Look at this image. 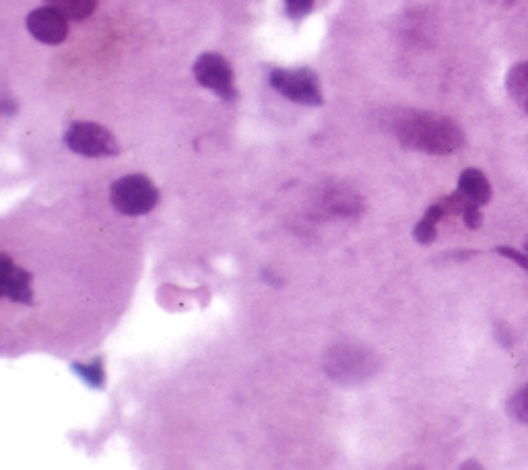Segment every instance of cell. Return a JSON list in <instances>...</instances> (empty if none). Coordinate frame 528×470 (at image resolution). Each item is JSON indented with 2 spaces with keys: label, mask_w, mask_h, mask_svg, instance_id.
<instances>
[{
  "label": "cell",
  "mask_w": 528,
  "mask_h": 470,
  "mask_svg": "<svg viewBox=\"0 0 528 470\" xmlns=\"http://www.w3.org/2000/svg\"><path fill=\"white\" fill-rule=\"evenodd\" d=\"M394 134L407 149L427 155H450L465 145V132L448 116L407 112L396 118Z\"/></svg>",
  "instance_id": "6da1fadb"
},
{
  "label": "cell",
  "mask_w": 528,
  "mask_h": 470,
  "mask_svg": "<svg viewBox=\"0 0 528 470\" xmlns=\"http://www.w3.org/2000/svg\"><path fill=\"white\" fill-rule=\"evenodd\" d=\"M380 367V357L366 347L339 345L326 353L324 369L328 378L351 386L372 378Z\"/></svg>",
  "instance_id": "7a4b0ae2"
},
{
  "label": "cell",
  "mask_w": 528,
  "mask_h": 470,
  "mask_svg": "<svg viewBox=\"0 0 528 470\" xmlns=\"http://www.w3.org/2000/svg\"><path fill=\"white\" fill-rule=\"evenodd\" d=\"M110 200L118 213L128 217H141L155 209L159 200V190L147 176L132 174L112 184Z\"/></svg>",
  "instance_id": "3957f363"
},
{
  "label": "cell",
  "mask_w": 528,
  "mask_h": 470,
  "mask_svg": "<svg viewBox=\"0 0 528 470\" xmlns=\"http://www.w3.org/2000/svg\"><path fill=\"white\" fill-rule=\"evenodd\" d=\"M64 145L83 157H112L120 151L114 134L95 122H73L64 132Z\"/></svg>",
  "instance_id": "277c9868"
},
{
  "label": "cell",
  "mask_w": 528,
  "mask_h": 470,
  "mask_svg": "<svg viewBox=\"0 0 528 470\" xmlns=\"http://www.w3.org/2000/svg\"><path fill=\"white\" fill-rule=\"evenodd\" d=\"M271 87L287 97L289 102L302 106H320L322 104V89L318 75L312 69H275L271 71Z\"/></svg>",
  "instance_id": "5b68a950"
},
{
  "label": "cell",
  "mask_w": 528,
  "mask_h": 470,
  "mask_svg": "<svg viewBox=\"0 0 528 470\" xmlns=\"http://www.w3.org/2000/svg\"><path fill=\"white\" fill-rule=\"evenodd\" d=\"M194 79L198 81V85L213 91L215 95L225 99V102H231V99L238 97L234 69H231L227 58L217 52H205L196 58Z\"/></svg>",
  "instance_id": "8992f818"
},
{
  "label": "cell",
  "mask_w": 528,
  "mask_h": 470,
  "mask_svg": "<svg viewBox=\"0 0 528 470\" xmlns=\"http://www.w3.org/2000/svg\"><path fill=\"white\" fill-rule=\"evenodd\" d=\"M27 29L38 42L58 46L69 36V19L58 9L46 5L27 15Z\"/></svg>",
  "instance_id": "52a82bcc"
},
{
  "label": "cell",
  "mask_w": 528,
  "mask_h": 470,
  "mask_svg": "<svg viewBox=\"0 0 528 470\" xmlns=\"http://www.w3.org/2000/svg\"><path fill=\"white\" fill-rule=\"evenodd\" d=\"M0 264H3V273H0V291H3V295L15 301V304H31V275L23 271L21 266L13 264L7 254L0 256Z\"/></svg>",
  "instance_id": "ba28073f"
},
{
  "label": "cell",
  "mask_w": 528,
  "mask_h": 470,
  "mask_svg": "<svg viewBox=\"0 0 528 470\" xmlns=\"http://www.w3.org/2000/svg\"><path fill=\"white\" fill-rule=\"evenodd\" d=\"M458 192L465 196L469 203H475L479 207L487 205L491 200V194H493L487 176L481 170H477V167H469V170L460 174Z\"/></svg>",
  "instance_id": "9c48e42d"
},
{
  "label": "cell",
  "mask_w": 528,
  "mask_h": 470,
  "mask_svg": "<svg viewBox=\"0 0 528 470\" xmlns=\"http://www.w3.org/2000/svg\"><path fill=\"white\" fill-rule=\"evenodd\" d=\"M506 89L514 104L528 114V60L514 64L506 75Z\"/></svg>",
  "instance_id": "30bf717a"
},
{
  "label": "cell",
  "mask_w": 528,
  "mask_h": 470,
  "mask_svg": "<svg viewBox=\"0 0 528 470\" xmlns=\"http://www.w3.org/2000/svg\"><path fill=\"white\" fill-rule=\"evenodd\" d=\"M444 217H446V213H444V209H442L440 203H436V205L429 207V209L425 211L423 219L415 225V231H413L415 240H417L419 244H423V246L432 244V242L438 238V223H440Z\"/></svg>",
  "instance_id": "8fae6325"
},
{
  "label": "cell",
  "mask_w": 528,
  "mask_h": 470,
  "mask_svg": "<svg viewBox=\"0 0 528 470\" xmlns=\"http://www.w3.org/2000/svg\"><path fill=\"white\" fill-rule=\"evenodd\" d=\"M54 9H58L69 21H83L91 17L97 7V0H46Z\"/></svg>",
  "instance_id": "7c38bea8"
},
{
  "label": "cell",
  "mask_w": 528,
  "mask_h": 470,
  "mask_svg": "<svg viewBox=\"0 0 528 470\" xmlns=\"http://www.w3.org/2000/svg\"><path fill=\"white\" fill-rule=\"evenodd\" d=\"M73 372L93 390L104 388L106 384V369H104V361L102 359H93L91 363H73L71 365Z\"/></svg>",
  "instance_id": "4fadbf2b"
},
{
  "label": "cell",
  "mask_w": 528,
  "mask_h": 470,
  "mask_svg": "<svg viewBox=\"0 0 528 470\" xmlns=\"http://www.w3.org/2000/svg\"><path fill=\"white\" fill-rule=\"evenodd\" d=\"M506 411L508 415L522 423V425H528V384H524L520 390H516L508 402H506Z\"/></svg>",
  "instance_id": "5bb4252c"
},
{
  "label": "cell",
  "mask_w": 528,
  "mask_h": 470,
  "mask_svg": "<svg viewBox=\"0 0 528 470\" xmlns=\"http://www.w3.org/2000/svg\"><path fill=\"white\" fill-rule=\"evenodd\" d=\"M314 7V0H285V11L291 19L306 17Z\"/></svg>",
  "instance_id": "9a60e30c"
},
{
  "label": "cell",
  "mask_w": 528,
  "mask_h": 470,
  "mask_svg": "<svg viewBox=\"0 0 528 470\" xmlns=\"http://www.w3.org/2000/svg\"><path fill=\"white\" fill-rule=\"evenodd\" d=\"M495 252H498V254L504 256V258H508V260H512L514 264H518L520 268H524V271L528 273V254H522V252H518V250H514V248H508V246L495 248Z\"/></svg>",
  "instance_id": "2e32d148"
},
{
  "label": "cell",
  "mask_w": 528,
  "mask_h": 470,
  "mask_svg": "<svg viewBox=\"0 0 528 470\" xmlns=\"http://www.w3.org/2000/svg\"><path fill=\"white\" fill-rule=\"evenodd\" d=\"M479 209H481L479 205L469 203L467 209H465V213H462V219H465V225H467L469 229H479V227L483 225V215H481Z\"/></svg>",
  "instance_id": "e0dca14e"
},
{
  "label": "cell",
  "mask_w": 528,
  "mask_h": 470,
  "mask_svg": "<svg viewBox=\"0 0 528 470\" xmlns=\"http://www.w3.org/2000/svg\"><path fill=\"white\" fill-rule=\"evenodd\" d=\"M462 468H481V464H477V462H465V464H462Z\"/></svg>",
  "instance_id": "ac0fdd59"
},
{
  "label": "cell",
  "mask_w": 528,
  "mask_h": 470,
  "mask_svg": "<svg viewBox=\"0 0 528 470\" xmlns=\"http://www.w3.org/2000/svg\"><path fill=\"white\" fill-rule=\"evenodd\" d=\"M524 250H526V254H528V238L524 240Z\"/></svg>",
  "instance_id": "d6986e66"
}]
</instances>
